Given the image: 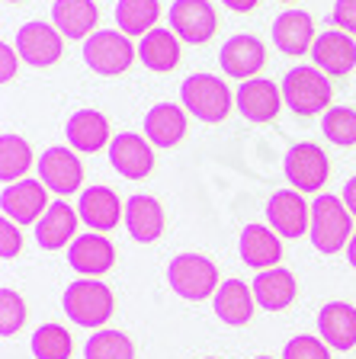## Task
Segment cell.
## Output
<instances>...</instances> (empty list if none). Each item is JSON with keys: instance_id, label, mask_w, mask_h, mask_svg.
Segmentation results:
<instances>
[{"instance_id": "cell-1", "label": "cell", "mask_w": 356, "mask_h": 359, "mask_svg": "<svg viewBox=\"0 0 356 359\" xmlns=\"http://www.w3.org/2000/svg\"><path fill=\"white\" fill-rule=\"evenodd\" d=\"M61 308L77 327H90L100 330L106 321L112 318V308H116V299L106 283H97V279H77L65 289V299H61Z\"/></svg>"}, {"instance_id": "cell-2", "label": "cell", "mask_w": 356, "mask_h": 359, "mask_svg": "<svg viewBox=\"0 0 356 359\" xmlns=\"http://www.w3.org/2000/svg\"><path fill=\"white\" fill-rule=\"evenodd\" d=\"M308 238L321 254H337L353 238V215H350L347 202L337 196H318L312 202V224H308Z\"/></svg>"}, {"instance_id": "cell-3", "label": "cell", "mask_w": 356, "mask_h": 359, "mask_svg": "<svg viewBox=\"0 0 356 359\" xmlns=\"http://www.w3.org/2000/svg\"><path fill=\"white\" fill-rule=\"evenodd\" d=\"M331 97H334L331 81L315 65L292 67L289 74L282 77V100L296 116H318V112L327 109Z\"/></svg>"}, {"instance_id": "cell-4", "label": "cell", "mask_w": 356, "mask_h": 359, "mask_svg": "<svg viewBox=\"0 0 356 359\" xmlns=\"http://www.w3.org/2000/svg\"><path fill=\"white\" fill-rule=\"evenodd\" d=\"M167 283L186 302H202V299H216L218 285V269L216 263L202 254H180L167 266Z\"/></svg>"}, {"instance_id": "cell-5", "label": "cell", "mask_w": 356, "mask_h": 359, "mask_svg": "<svg viewBox=\"0 0 356 359\" xmlns=\"http://www.w3.org/2000/svg\"><path fill=\"white\" fill-rule=\"evenodd\" d=\"M180 100H183V109L199 122H222L235 106V93L228 90V83L212 74L186 77L180 87Z\"/></svg>"}, {"instance_id": "cell-6", "label": "cell", "mask_w": 356, "mask_h": 359, "mask_svg": "<svg viewBox=\"0 0 356 359\" xmlns=\"http://www.w3.org/2000/svg\"><path fill=\"white\" fill-rule=\"evenodd\" d=\"M135 48L122 29H97L90 39H84V61L93 74L100 77H119L132 67Z\"/></svg>"}, {"instance_id": "cell-7", "label": "cell", "mask_w": 356, "mask_h": 359, "mask_svg": "<svg viewBox=\"0 0 356 359\" xmlns=\"http://www.w3.org/2000/svg\"><path fill=\"white\" fill-rule=\"evenodd\" d=\"M286 180L292 183V189L298 193H318L327 183V173H331V161H327L324 148L315 142H298L289 148L286 154Z\"/></svg>"}, {"instance_id": "cell-8", "label": "cell", "mask_w": 356, "mask_h": 359, "mask_svg": "<svg viewBox=\"0 0 356 359\" xmlns=\"http://www.w3.org/2000/svg\"><path fill=\"white\" fill-rule=\"evenodd\" d=\"M45 189L48 187H45L42 180H16V183H7L4 196H0L4 218H10L16 224H36L45 215V209L52 205Z\"/></svg>"}, {"instance_id": "cell-9", "label": "cell", "mask_w": 356, "mask_h": 359, "mask_svg": "<svg viewBox=\"0 0 356 359\" xmlns=\"http://www.w3.org/2000/svg\"><path fill=\"white\" fill-rule=\"evenodd\" d=\"M16 52L32 67H52L65 52V36L42 20H32L16 32Z\"/></svg>"}, {"instance_id": "cell-10", "label": "cell", "mask_w": 356, "mask_h": 359, "mask_svg": "<svg viewBox=\"0 0 356 359\" xmlns=\"http://www.w3.org/2000/svg\"><path fill=\"white\" fill-rule=\"evenodd\" d=\"M298 189H279L267 202V222L279 238H302L312 224V205L302 199Z\"/></svg>"}, {"instance_id": "cell-11", "label": "cell", "mask_w": 356, "mask_h": 359, "mask_svg": "<svg viewBox=\"0 0 356 359\" xmlns=\"http://www.w3.org/2000/svg\"><path fill=\"white\" fill-rule=\"evenodd\" d=\"M171 26L180 36V42L206 45L209 39L216 36V26H218L216 7L209 0H173Z\"/></svg>"}, {"instance_id": "cell-12", "label": "cell", "mask_w": 356, "mask_h": 359, "mask_svg": "<svg viewBox=\"0 0 356 359\" xmlns=\"http://www.w3.org/2000/svg\"><path fill=\"white\" fill-rule=\"evenodd\" d=\"M67 263L74 273L90 279H100L103 273H110L112 263H116V247L106 234L100 231H87V234H77L67 247Z\"/></svg>"}, {"instance_id": "cell-13", "label": "cell", "mask_w": 356, "mask_h": 359, "mask_svg": "<svg viewBox=\"0 0 356 359\" xmlns=\"http://www.w3.org/2000/svg\"><path fill=\"white\" fill-rule=\"evenodd\" d=\"M282 103H286L282 100V87H276L267 77L241 81V87L235 93V106L247 122H273L279 116Z\"/></svg>"}, {"instance_id": "cell-14", "label": "cell", "mask_w": 356, "mask_h": 359, "mask_svg": "<svg viewBox=\"0 0 356 359\" xmlns=\"http://www.w3.org/2000/svg\"><path fill=\"white\" fill-rule=\"evenodd\" d=\"M39 180L58 196H71L84 187V164L71 148H48L39 157Z\"/></svg>"}, {"instance_id": "cell-15", "label": "cell", "mask_w": 356, "mask_h": 359, "mask_svg": "<svg viewBox=\"0 0 356 359\" xmlns=\"http://www.w3.org/2000/svg\"><path fill=\"white\" fill-rule=\"evenodd\" d=\"M110 164L119 177L126 180H145L154 170V151L151 142L135 132H122L110 142Z\"/></svg>"}, {"instance_id": "cell-16", "label": "cell", "mask_w": 356, "mask_h": 359, "mask_svg": "<svg viewBox=\"0 0 356 359\" xmlns=\"http://www.w3.org/2000/svg\"><path fill=\"white\" fill-rule=\"evenodd\" d=\"M308 55H312L315 67H321L327 77H343L356 67V42H353V36L343 29L321 32Z\"/></svg>"}, {"instance_id": "cell-17", "label": "cell", "mask_w": 356, "mask_h": 359, "mask_svg": "<svg viewBox=\"0 0 356 359\" xmlns=\"http://www.w3.org/2000/svg\"><path fill=\"white\" fill-rule=\"evenodd\" d=\"M218 65L228 77H241L251 81L260 74V67L267 65V52L257 36H231L218 52Z\"/></svg>"}, {"instance_id": "cell-18", "label": "cell", "mask_w": 356, "mask_h": 359, "mask_svg": "<svg viewBox=\"0 0 356 359\" xmlns=\"http://www.w3.org/2000/svg\"><path fill=\"white\" fill-rule=\"evenodd\" d=\"M77 215H81V222L87 224L90 231L103 234V231H112L126 212H122V202H119V196L110 187H90L77 199Z\"/></svg>"}, {"instance_id": "cell-19", "label": "cell", "mask_w": 356, "mask_h": 359, "mask_svg": "<svg viewBox=\"0 0 356 359\" xmlns=\"http://www.w3.org/2000/svg\"><path fill=\"white\" fill-rule=\"evenodd\" d=\"M318 334L331 350H353L356 346V308L350 302H327L318 311Z\"/></svg>"}, {"instance_id": "cell-20", "label": "cell", "mask_w": 356, "mask_h": 359, "mask_svg": "<svg viewBox=\"0 0 356 359\" xmlns=\"http://www.w3.org/2000/svg\"><path fill=\"white\" fill-rule=\"evenodd\" d=\"M77 209H71L67 202H52L45 215L36 222V241L42 250H61L77 238Z\"/></svg>"}, {"instance_id": "cell-21", "label": "cell", "mask_w": 356, "mask_h": 359, "mask_svg": "<svg viewBox=\"0 0 356 359\" xmlns=\"http://www.w3.org/2000/svg\"><path fill=\"white\" fill-rule=\"evenodd\" d=\"M315 20L305 10H286L273 22V42L282 55H305L315 45Z\"/></svg>"}, {"instance_id": "cell-22", "label": "cell", "mask_w": 356, "mask_h": 359, "mask_svg": "<svg viewBox=\"0 0 356 359\" xmlns=\"http://www.w3.org/2000/svg\"><path fill=\"white\" fill-rule=\"evenodd\" d=\"M100 10L93 0H55L52 26L65 39H90L97 32Z\"/></svg>"}, {"instance_id": "cell-23", "label": "cell", "mask_w": 356, "mask_h": 359, "mask_svg": "<svg viewBox=\"0 0 356 359\" xmlns=\"http://www.w3.org/2000/svg\"><path fill=\"white\" fill-rule=\"evenodd\" d=\"M65 135H67V142H71V148L81 151V154H97L100 148H106V144L112 142L110 138V119L97 109L74 112L65 126Z\"/></svg>"}, {"instance_id": "cell-24", "label": "cell", "mask_w": 356, "mask_h": 359, "mask_svg": "<svg viewBox=\"0 0 356 359\" xmlns=\"http://www.w3.org/2000/svg\"><path fill=\"white\" fill-rule=\"evenodd\" d=\"M237 250H241V260L247 266H253L257 273L279 266V257H282L279 234L273 228H263V224H247L241 231V241H237Z\"/></svg>"}, {"instance_id": "cell-25", "label": "cell", "mask_w": 356, "mask_h": 359, "mask_svg": "<svg viewBox=\"0 0 356 359\" xmlns=\"http://www.w3.org/2000/svg\"><path fill=\"white\" fill-rule=\"evenodd\" d=\"M253 305H257L253 289L247 283H241V279H225V283L218 285L216 299H212L216 318L218 321H225L228 327H241V324L251 321Z\"/></svg>"}, {"instance_id": "cell-26", "label": "cell", "mask_w": 356, "mask_h": 359, "mask_svg": "<svg viewBox=\"0 0 356 359\" xmlns=\"http://www.w3.org/2000/svg\"><path fill=\"white\" fill-rule=\"evenodd\" d=\"M253 299H257L260 308H267V311H282V308H289L296 302V276H292L289 269L282 266H273V269H260L257 279H253Z\"/></svg>"}, {"instance_id": "cell-27", "label": "cell", "mask_w": 356, "mask_h": 359, "mask_svg": "<svg viewBox=\"0 0 356 359\" xmlns=\"http://www.w3.org/2000/svg\"><path fill=\"white\" fill-rule=\"evenodd\" d=\"M145 135L154 148H173L186 135V112L177 103H157L145 116Z\"/></svg>"}, {"instance_id": "cell-28", "label": "cell", "mask_w": 356, "mask_h": 359, "mask_svg": "<svg viewBox=\"0 0 356 359\" xmlns=\"http://www.w3.org/2000/svg\"><path fill=\"white\" fill-rule=\"evenodd\" d=\"M138 58L148 71H157V74L173 71V67L180 65V36L173 29H161V26H154L148 36H141Z\"/></svg>"}, {"instance_id": "cell-29", "label": "cell", "mask_w": 356, "mask_h": 359, "mask_svg": "<svg viewBox=\"0 0 356 359\" xmlns=\"http://www.w3.org/2000/svg\"><path fill=\"white\" fill-rule=\"evenodd\" d=\"M126 228L138 244H151V241L161 238L164 231V209L161 202L151 199V196H132L126 202Z\"/></svg>"}, {"instance_id": "cell-30", "label": "cell", "mask_w": 356, "mask_h": 359, "mask_svg": "<svg viewBox=\"0 0 356 359\" xmlns=\"http://www.w3.org/2000/svg\"><path fill=\"white\" fill-rule=\"evenodd\" d=\"M161 4L157 0H119L116 4V26L126 36H148L157 26Z\"/></svg>"}, {"instance_id": "cell-31", "label": "cell", "mask_w": 356, "mask_h": 359, "mask_svg": "<svg viewBox=\"0 0 356 359\" xmlns=\"http://www.w3.org/2000/svg\"><path fill=\"white\" fill-rule=\"evenodd\" d=\"M29 167H32L29 142L13 132H7L0 138V180H4V183H16V180H22L29 173Z\"/></svg>"}, {"instance_id": "cell-32", "label": "cell", "mask_w": 356, "mask_h": 359, "mask_svg": "<svg viewBox=\"0 0 356 359\" xmlns=\"http://www.w3.org/2000/svg\"><path fill=\"white\" fill-rule=\"evenodd\" d=\"M74 353V337L61 324H42L32 334V356L36 359H71Z\"/></svg>"}, {"instance_id": "cell-33", "label": "cell", "mask_w": 356, "mask_h": 359, "mask_svg": "<svg viewBox=\"0 0 356 359\" xmlns=\"http://www.w3.org/2000/svg\"><path fill=\"white\" fill-rule=\"evenodd\" d=\"M84 359H135V344L122 330H97L84 346Z\"/></svg>"}, {"instance_id": "cell-34", "label": "cell", "mask_w": 356, "mask_h": 359, "mask_svg": "<svg viewBox=\"0 0 356 359\" xmlns=\"http://www.w3.org/2000/svg\"><path fill=\"white\" fill-rule=\"evenodd\" d=\"M321 132L337 148L356 144V109H350V106H331L324 112V119H321Z\"/></svg>"}, {"instance_id": "cell-35", "label": "cell", "mask_w": 356, "mask_h": 359, "mask_svg": "<svg viewBox=\"0 0 356 359\" xmlns=\"http://www.w3.org/2000/svg\"><path fill=\"white\" fill-rule=\"evenodd\" d=\"M22 324H26V302H22L20 292L4 289L0 292V334L13 337L20 334Z\"/></svg>"}, {"instance_id": "cell-36", "label": "cell", "mask_w": 356, "mask_h": 359, "mask_svg": "<svg viewBox=\"0 0 356 359\" xmlns=\"http://www.w3.org/2000/svg\"><path fill=\"white\" fill-rule=\"evenodd\" d=\"M282 359H331V346H327L321 337L298 334V337H292L289 344H286Z\"/></svg>"}, {"instance_id": "cell-37", "label": "cell", "mask_w": 356, "mask_h": 359, "mask_svg": "<svg viewBox=\"0 0 356 359\" xmlns=\"http://www.w3.org/2000/svg\"><path fill=\"white\" fill-rule=\"evenodd\" d=\"M20 250H22L20 224L10 222V218H4V224H0V257H4V260H13Z\"/></svg>"}, {"instance_id": "cell-38", "label": "cell", "mask_w": 356, "mask_h": 359, "mask_svg": "<svg viewBox=\"0 0 356 359\" xmlns=\"http://www.w3.org/2000/svg\"><path fill=\"white\" fill-rule=\"evenodd\" d=\"M334 26L356 36V0H337L334 4Z\"/></svg>"}, {"instance_id": "cell-39", "label": "cell", "mask_w": 356, "mask_h": 359, "mask_svg": "<svg viewBox=\"0 0 356 359\" xmlns=\"http://www.w3.org/2000/svg\"><path fill=\"white\" fill-rule=\"evenodd\" d=\"M0 55H4V77L0 81L10 83L16 77V58H20V52H16V45H0Z\"/></svg>"}, {"instance_id": "cell-40", "label": "cell", "mask_w": 356, "mask_h": 359, "mask_svg": "<svg viewBox=\"0 0 356 359\" xmlns=\"http://www.w3.org/2000/svg\"><path fill=\"white\" fill-rule=\"evenodd\" d=\"M341 199L347 202L350 215L356 218V177H353V180H347V187H343V196H341Z\"/></svg>"}, {"instance_id": "cell-41", "label": "cell", "mask_w": 356, "mask_h": 359, "mask_svg": "<svg viewBox=\"0 0 356 359\" xmlns=\"http://www.w3.org/2000/svg\"><path fill=\"white\" fill-rule=\"evenodd\" d=\"M228 10H235V13H251L253 7H257L260 0H222Z\"/></svg>"}, {"instance_id": "cell-42", "label": "cell", "mask_w": 356, "mask_h": 359, "mask_svg": "<svg viewBox=\"0 0 356 359\" xmlns=\"http://www.w3.org/2000/svg\"><path fill=\"white\" fill-rule=\"evenodd\" d=\"M347 260H350V266L356 269V231H353V238H350V244H347Z\"/></svg>"}, {"instance_id": "cell-43", "label": "cell", "mask_w": 356, "mask_h": 359, "mask_svg": "<svg viewBox=\"0 0 356 359\" xmlns=\"http://www.w3.org/2000/svg\"><path fill=\"white\" fill-rule=\"evenodd\" d=\"M7 4H22V0H7Z\"/></svg>"}, {"instance_id": "cell-44", "label": "cell", "mask_w": 356, "mask_h": 359, "mask_svg": "<svg viewBox=\"0 0 356 359\" xmlns=\"http://www.w3.org/2000/svg\"><path fill=\"white\" fill-rule=\"evenodd\" d=\"M257 359H273V356H257Z\"/></svg>"}, {"instance_id": "cell-45", "label": "cell", "mask_w": 356, "mask_h": 359, "mask_svg": "<svg viewBox=\"0 0 356 359\" xmlns=\"http://www.w3.org/2000/svg\"><path fill=\"white\" fill-rule=\"evenodd\" d=\"M286 4H292V0H286Z\"/></svg>"}, {"instance_id": "cell-46", "label": "cell", "mask_w": 356, "mask_h": 359, "mask_svg": "<svg viewBox=\"0 0 356 359\" xmlns=\"http://www.w3.org/2000/svg\"><path fill=\"white\" fill-rule=\"evenodd\" d=\"M209 359H216V356H209Z\"/></svg>"}]
</instances>
